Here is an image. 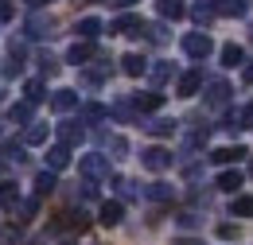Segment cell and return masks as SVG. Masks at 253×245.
<instances>
[{"label":"cell","mask_w":253,"mask_h":245,"mask_svg":"<svg viewBox=\"0 0 253 245\" xmlns=\"http://www.w3.org/2000/svg\"><path fill=\"white\" fill-rule=\"evenodd\" d=\"M32 117H35V105L28 101V97H24V101H16V105L8 109V121H12V124H35Z\"/></svg>","instance_id":"11"},{"label":"cell","mask_w":253,"mask_h":245,"mask_svg":"<svg viewBox=\"0 0 253 245\" xmlns=\"http://www.w3.org/2000/svg\"><path fill=\"white\" fill-rule=\"evenodd\" d=\"M66 163H70V148H66V144H55V148H47V167H51V171H63Z\"/></svg>","instance_id":"17"},{"label":"cell","mask_w":253,"mask_h":245,"mask_svg":"<svg viewBox=\"0 0 253 245\" xmlns=\"http://www.w3.org/2000/svg\"><path fill=\"white\" fill-rule=\"evenodd\" d=\"M171 160H175V156L168 152V148H160V144H152V148H144V152H140V163H144L148 171H168V167H171Z\"/></svg>","instance_id":"3"},{"label":"cell","mask_w":253,"mask_h":245,"mask_svg":"<svg viewBox=\"0 0 253 245\" xmlns=\"http://www.w3.org/2000/svg\"><path fill=\"white\" fill-rule=\"evenodd\" d=\"M242 113H246V121H253V101L246 105V109H242Z\"/></svg>","instance_id":"48"},{"label":"cell","mask_w":253,"mask_h":245,"mask_svg":"<svg viewBox=\"0 0 253 245\" xmlns=\"http://www.w3.org/2000/svg\"><path fill=\"white\" fill-rule=\"evenodd\" d=\"M55 187H59V179H55V171H51V167H47V171H39V175H35V199H47Z\"/></svg>","instance_id":"20"},{"label":"cell","mask_w":253,"mask_h":245,"mask_svg":"<svg viewBox=\"0 0 253 245\" xmlns=\"http://www.w3.org/2000/svg\"><path fill=\"white\" fill-rule=\"evenodd\" d=\"M250 39H253V20H250Z\"/></svg>","instance_id":"50"},{"label":"cell","mask_w":253,"mask_h":245,"mask_svg":"<svg viewBox=\"0 0 253 245\" xmlns=\"http://www.w3.org/2000/svg\"><path fill=\"white\" fill-rule=\"evenodd\" d=\"M20 70H24V59H20V55H8V62H4V74H8V78H16Z\"/></svg>","instance_id":"37"},{"label":"cell","mask_w":253,"mask_h":245,"mask_svg":"<svg viewBox=\"0 0 253 245\" xmlns=\"http://www.w3.org/2000/svg\"><path fill=\"white\" fill-rule=\"evenodd\" d=\"M28 4H32V8H47L51 0H28Z\"/></svg>","instance_id":"46"},{"label":"cell","mask_w":253,"mask_h":245,"mask_svg":"<svg viewBox=\"0 0 253 245\" xmlns=\"http://www.w3.org/2000/svg\"><path fill=\"white\" fill-rule=\"evenodd\" d=\"M55 28V20L51 16H43V12H32L28 16V24H24V35H32V39H43V35H51Z\"/></svg>","instance_id":"7"},{"label":"cell","mask_w":253,"mask_h":245,"mask_svg":"<svg viewBox=\"0 0 253 245\" xmlns=\"http://www.w3.org/2000/svg\"><path fill=\"white\" fill-rule=\"evenodd\" d=\"M144 128H148V136H171V132H175V121H168V117H156V121H148Z\"/></svg>","instance_id":"26"},{"label":"cell","mask_w":253,"mask_h":245,"mask_svg":"<svg viewBox=\"0 0 253 245\" xmlns=\"http://www.w3.org/2000/svg\"><path fill=\"white\" fill-rule=\"evenodd\" d=\"M144 39H152V43H164V28H160V24H144ZM140 31H136V35H140Z\"/></svg>","instance_id":"36"},{"label":"cell","mask_w":253,"mask_h":245,"mask_svg":"<svg viewBox=\"0 0 253 245\" xmlns=\"http://www.w3.org/2000/svg\"><path fill=\"white\" fill-rule=\"evenodd\" d=\"M171 74H175V66H171V62H156V66H148V78H152L156 86H164Z\"/></svg>","instance_id":"28"},{"label":"cell","mask_w":253,"mask_h":245,"mask_svg":"<svg viewBox=\"0 0 253 245\" xmlns=\"http://www.w3.org/2000/svg\"><path fill=\"white\" fill-rule=\"evenodd\" d=\"M47 86H43V82H39V78H32V82H28V86H24V93H28V101H32V105H39V101H43V97H47Z\"/></svg>","instance_id":"34"},{"label":"cell","mask_w":253,"mask_h":245,"mask_svg":"<svg viewBox=\"0 0 253 245\" xmlns=\"http://www.w3.org/2000/svg\"><path fill=\"white\" fill-rule=\"evenodd\" d=\"M246 148H242V144H234V148H218V152H211V160H214V163H238V160H246Z\"/></svg>","instance_id":"22"},{"label":"cell","mask_w":253,"mask_h":245,"mask_svg":"<svg viewBox=\"0 0 253 245\" xmlns=\"http://www.w3.org/2000/svg\"><path fill=\"white\" fill-rule=\"evenodd\" d=\"M242 82H246V86H253V62H246V66H242Z\"/></svg>","instance_id":"44"},{"label":"cell","mask_w":253,"mask_h":245,"mask_svg":"<svg viewBox=\"0 0 253 245\" xmlns=\"http://www.w3.org/2000/svg\"><path fill=\"white\" fill-rule=\"evenodd\" d=\"M0 4H4V0H0Z\"/></svg>","instance_id":"53"},{"label":"cell","mask_w":253,"mask_h":245,"mask_svg":"<svg viewBox=\"0 0 253 245\" xmlns=\"http://www.w3.org/2000/svg\"><path fill=\"white\" fill-rule=\"evenodd\" d=\"M113 187H117V195H121V199H140V187L132 183V179H125V175H117Z\"/></svg>","instance_id":"30"},{"label":"cell","mask_w":253,"mask_h":245,"mask_svg":"<svg viewBox=\"0 0 253 245\" xmlns=\"http://www.w3.org/2000/svg\"><path fill=\"white\" fill-rule=\"evenodd\" d=\"M234 214L238 218H253V195H234Z\"/></svg>","instance_id":"31"},{"label":"cell","mask_w":253,"mask_h":245,"mask_svg":"<svg viewBox=\"0 0 253 245\" xmlns=\"http://www.w3.org/2000/svg\"><path fill=\"white\" fill-rule=\"evenodd\" d=\"M78 171H82V175H86V179H109V160H105V156L101 152H90V156H82V160H78Z\"/></svg>","instance_id":"1"},{"label":"cell","mask_w":253,"mask_h":245,"mask_svg":"<svg viewBox=\"0 0 253 245\" xmlns=\"http://www.w3.org/2000/svg\"><path fill=\"white\" fill-rule=\"evenodd\" d=\"M183 51H187L191 59H207V55H211V51H214V39H211V35H207V31H191V35H183Z\"/></svg>","instance_id":"2"},{"label":"cell","mask_w":253,"mask_h":245,"mask_svg":"<svg viewBox=\"0 0 253 245\" xmlns=\"http://www.w3.org/2000/svg\"><path fill=\"white\" fill-rule=\"evenodd\" d=\"M238 62H246V51L238 43H226L222 47V66H238Z\"/></svg>","instance_id":"27"},{"label":"cell","mask_w":253,"mask_h":245,"mask_svg":"<svg viewBox=\"0 0 253 245\" xmlns=\"http://www.w3.org/2000/svg\"><path fill=\"white\" fill-rule=\"evenodd\" d=\"M199 90H203V70H187L179 78V97H195Z\"/></svg>","instance_id":"15"},{"label":"cell","mask_w":253,"mask_h":245,"mask_svg":"<svg viewBox=\"0 0 253 245\" xmlns=\"http://www.w3.org/2000/svg\"><path fill=\"white\" fill-rule=\"evenodd\" d=\"M132 109H136V105H128V101H117V105H113V113H117L121 121H132Z\"/></svg>","instance_id":"41"},{"label":"cell","mask_w":253,"mask_h":245,"mask_svg":"<svg viewBox=\"0 0 253 245\" xmlns=\"http://www.w3.org/2000/svg\"><path fill=\"white\" fill-rule=\"evenodd\" d=\"M105 117H109V109H105L101 101H86V105L78 109V121L82 124H101Z\"/></svg>","instance_id":"8"},{"label":"cell","mask_w":253,"mask_h":245,"mask_svg":"<svg viewBox=\"0 0 253 245\" xmlns=\"http://www.w3.org/2000/svg\"><path fill=\"white\" fill-rule=\"evenodd\" d=\"M39 70H43V78H55V74H59V59H51V55H47V51H43V55H39Z\"/></svg>","instance_id":"35"},{"label":"cell","mask_w":253,"mask_h":245,"mask_svg":"<svg viewBox=\"0 0 253 245\" xmlns=\"http://www.w3.org/2000/svg\"><path fill=\"white\" fill-rule=\"evenodd\" d=\"M144 199H152V203H171L175 191H171L168 183H148V187H144Z\"/></svg>","instance_id":"23"},{"label":"cell","mask_w":253,"mask_h":245,"mask_svg":"<svg viewBox=\"0 0 253 245\" xmlns=\"http://www.w3.org/2000/svg\"><path fill=\"white\" fill-rule=\"evenodd\" d=\"M250 175H253V163H250Z\"/></svg>","instance_id":"52"},{"label":"cell","mask_w":253,"mask_h":245,"mask_svg":"<svg viewBox=\"0 0 253 245\" xmlns=\"http://www.w3.org/2000/svg\"><path fill=\"white\" fill-rule=\"evenodd\" d=\"M218 187H222V191H230V195H234V191L242 187V171H222V175H218Z\"/></svg>","instance_id":"33"},{"label":"cell","mask_w":253,"mask_h":245,"mask_svg":"<svg viewBox=\"0 0 253 245\" xmlns=\"http://www.w3.org/2000/svg\"><path fill=\"white\" fill-rule=\"evenodd\" d=\"M35 210H39V199H24L20 203V218H35Z\"/></svg>","instance_id":"39"},{"label":"cell","mask_w":253,"mask_h":245,"mask_svg":"<svg viewBox=\"0 0 253 245\" xmlns=\"http://www.w3.org/2000/svg\"><path fill=\"white\" fill-rule=\"evenodd\" d=\"M47 140V124H28L24 128V144H43Z\"/></svg>","instance_id":"32"},{"label":"cell","mask_w":253,"mask_h":245,"mask_svg":"<svg viewBox=\"0 0 253 245\" xmlns=\"http://www.w3.org/2000/svg\"><path fill=\"white\" fill-rule=\"evenodd\" d=\"M121 218H125V206H121V203H101V214H97L101 226H117Z\"/></svg>","instance_id":"21"},{"label":"cell","mask_w":253,"mask_h":245,"mask_svg":"<svg viewBox=\"0 0 253 245\" xmlns=\"http://www.w3.org/2000/svg\"><path fill=\"white\" fill-rule=\"evenodd\" d=\"M105 78H109V59H97L94 70H82V74H78V82H82V86H101Z\"/></svg>","instance_id":"10"},{"label":"cell","mask_w":253,"mask_h":245,"mask_svg":"<svg viewBox=\"0 0 253 245\" xmlns=\"http://www.w3.org/2000/svg\"><path fill=\"white\" fill-rule=\"evenodd\" d=\"M187 8H183V0H160V16L164 20H179Z\"/></svg>","instance_id":"29"},{"label":"cell","mask_w":253,"mask_h":245,"mask_svg":"<svg viewBox=\"0 0 253 245\" xmlns=\"http://www.w3.org/2000/svg\"><path fill=\"white\" fill-rule=\"evenodd\" d=\"M78 35H82V39H97V35H101V20H97V16H86V20H78Z\"/></svg>","instance_id":"24"},{"label":"cell","mask_w":253,"mask_h":245,"mask_svg":"<svg viewBox=\"0 0 253 245\" xmlns=\"http://www.w3.org/2000/svg\"><path fill=\"white\" fill-rule=\"evenodd\" d=\"M0 242H4V245H16V242H20V230H16V226H4V230H0Z\"/></svg>","instance_id":"40"},{"label":"cell","mask_w":253,"mask_h":245,"mask_svg":"<svg viewBox=\"0 0 253 245\" xmlns=\"http://www.w3.org/2000/svg\"><path fill=\"white\" fill-rule=\"evenodd\" d=\"M226 101H230V86H226V82H211V86H207V105H211V109H222Z\"/></svg>","instance_id":"16"},{"label":"cell","mask_w":253,"mask_h":245,"mask_svg":"<svg viewBox=\"0 0 253 245\" xmlns=\"http://www.w3.org/2000/svg\"><path fill=\"white\" fill-rule=\"evenodd\" d=\"M109 4H113V8H128L132 0H109Z\"/></svg>","instance_id":"47"},{"label":"cell","mask_w":253,"mask_h":245,"mask_svg":"<svg viewBox=\"0 0 253 245\" xmlns=\"http://www.w3.org/2000/svg\"><path fill=\"white\" fill-rule=\"evenodd\" d=\"M55 132H59V144H66V148H74V144H82V140H86V128H82V121H63Z\"/></svg>","instance_id":"5"},{"label":"cell","mask_w":253,"mask_h":245,"mask_svg":"<svg viewBox=\"0 0 253 245\" xmlns=\"http://www.w3.org/2000/svg\"><path fill=\"white\" fill-rule=\"evenodd\" d=\"M32 245H47V238H39V242H32Z\"/></svg>","instance_id":"49"},{"label":"cell","mask_w":253,"mask_h":245,"mask_svg":"<svg viewBox=\"0 0 253 245\" xmlns=\"http://www.w3.org/2000/svg\"><path fill=\"white\" fill-rule=\"evenodd\" d=\"M51 230H78V234H86V230H90V218L82 214V210H63Z\"/></svg>","instance_id":"6"},{"label":"cell","mask_w":253,"mask_h":245,"mask_svg":"<svg viewBox=\"0 0 253 245\" xmlns=\"http://www.w3.org/2000/svg\"><path fill=\"white\" fill-rule=\"evenodd\" d=\"M191 16H195V24H203V28H207V24H211V20L218 16V8H214V4H203V0H199V4L191 8Z\"/></svg>","instance_id":"25"},{"label":"cell","mask_w":253,"mask_h":245,"mask_svg":"<svg viewBox=\"0 0 253 245\" xmlns=\"http://www.w3.org/2000/svg\"><path fill=\"white\" fill-rule=\"evenodd\" d=\"M121 70H125L128 78H140V74H148V59L132 51V55H125V59H121Z\"/></svg>","instance_id":"14"},{"label":"cell","mask_w":253,"mask_h":245,"mask_svg":"<svg viewBox=\"0 0 253 245\" xmlns=\"http://www.w3.org/2000/svg\"><path fill=\"white\" fill-rule=\"evenodd\" d=\"M20 203H24V199H20V187L16 183H0V206H4L8 214H16Z\"/></svg>","instance_id":"13"},{"label":"cell","mask_w":253,"mask_h":245,"mask_svg":"<svg viewBox=\"0 0 253 245\" xmlns=\"http://www.w3.org/2000/svg\"><path fill=\"white\" fill-rule=\"evenodd\" d=\"M175 222H179L183 230H195V226H199V214H191V210H183V214L175 218Z\"/></svg>","instance_id":"42"},{"label":"cell","mask_w":253,"mask_h":245,"mask_svg":"<svg viewBox=\"0 0 253 245\" xmlns=\"http://www.w3.org/2000/svg\"><path fill=\"white\" fill-rule=\"evenodd\" d=\"M175 245H203L199 238H175Z\"/></svg>","instance_id":"45"},{"label":"cell","mask_w":253,"mask_h":245,"mask_svg":"<svg viewBox=\"0 0 253 245\" xmlns=\"http://www.w3.org/2000/svg\"><path fill=\"white\" fill-rule=\"evenodd\" d=\"M214 8H218V16H226V20H230V16L238 20V16H246V12H250V4H246V0H214Z\"/></svg>","instance_id":"18"},{"label":"cell","mask_w":253,"mask_h":245,"mask_svg":"<svg viewBox=\"0 0 253 245\" xmlns=\"http://www.w3.org/2000/svg\"><path fill=\"white\" fill-rule=\"evenodd\" d=\"M90 59H97V43L94 39H82V43H74V47L66 51V62H74V66H86Z\"/></svg>","instance_id":"4"},{"label":"cell","mask_w":253,"mask_h":245,"mask_svg":"<svg viewBox=\"0 0 253 245\" xmlns=\"http://www.w3.org/2000/svg\"><path fill=\"white\" fill-rule=\"evenodd\" d=\"M132 105H136V109H140V113H156L160 105H164V93H136V97H132Z\"/></svg>","instance_id":"19"},{"label":"cell","mask_w":253,"mask_h":245,"mask_svg":"<svg viewBox=\"0 0 253 245\" xmlns=\"http://www.w3.org/2000/svg\"><path fill=\"white\" fill-rule=\"evenodd\" d=\"M51 109H55V113L78 109V93H74V90H55V93H51Z\"/></svg>","instance_id":"12"},{"label":"cell","mask_w":253,"mask_h":245,"mask_svg":"<svg viewBox=\"0 0 253 245\" xmlns=\"http://www.w3.org/2000/svg\"><path fill=\"white\" fill-rule=\"evenodd\" d=\"M140 28H144V24H140V16H132V12H125V16H117V20L109 24V31H113V35H136Z\"/></svg>","instance_id":"9"},{"label":"cell","mask_w":253,"mask_h":245,"mask_svg":"<svg viewBox=\"0 0 253 245\" xmlns=\"http://www.w3.org/2000/svg\"><path fill=\"white\" fill-rule=\"evenodd\" d=\"M105 144H109L117 156H128V140H125V136H105Z\"/></svg>","instance_id":"38"},{"label":"cell","mask_w":253,"mask_h":245,"mask_svg":"<svg viewBox=\"0 0 253 245\" xmlns=\"http://www.w3.org/2000/svg\"><path fill=\"white\" fill-rule=\"evenodd\" d=\"M0 101H4V90H0Z\"/></svg>","instance_id":"51"},{"label":"cell","mask_w":253,"mask_h":245,"mask_svg":"<svg viewBox=\"0 0 253 245\" xmlns=\"http://www.w3.org/2000/svg\"><path fill=\"white\" fill-rule=\"evenodd\" d=\"M218 238H222V242H234V238H238V226L222 222V226H218Z\"/></svg>","instance_id":"43"}]
</instances>
